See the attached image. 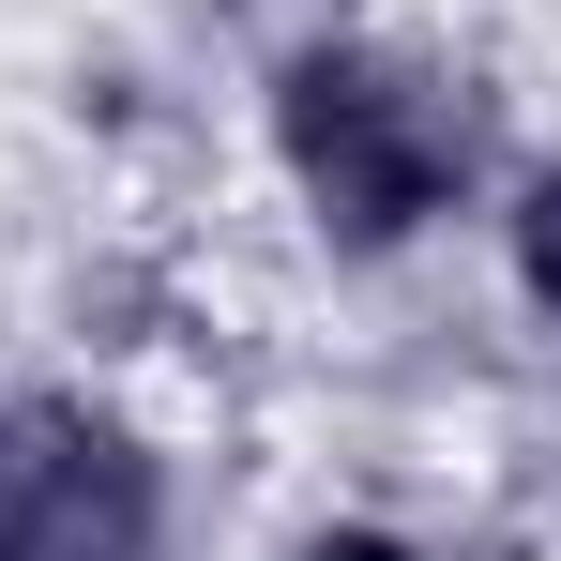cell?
Masks as SVG:
<instances>
[{"label":"cell","mask_w":561,"mask_h":561,"mask_svg":"<svg viewBox=\"0 0 561 561\" xmlns=\"http://www.w3.org/2000/svg\"><path fill=\"white\" fill-rule=\"evenodd\" d=\"M274 168H288V197L319 213V243L394 259V243H425L470 197V106H456V77H425L410 46L319 31V46L274 61Z\"/></svg>","instance_id":"cell-1"},{"label":"cell","mask_w":561,"mask_h":561,"mask_svg":"<svg viewBox=\"0 0 561 561\" xmlns=\"http://www.w3.org/2000/svg\"><path fill=\"white\" fill-rule=\"evenodd\" d=\"M168 547V470L92 394H15L0 410V561H152Z\"/></svg>","instance_id":"cell-2"},{"label":"cell","mask_w":561,"mask_h":561,"mask_svg":"<svg viewBox=\"0 0 561 561\" xmlns=\"http://www.w3.org/2000/svg\"><path fill=\"white\" fill-rule=\"evenodd\" d=\"M501 243H516V288H531V319H561V168H531V183H516Z\"/></svg>","instance_id":"cell-3"},{"label":"cell","mask_w":561,"mask_h":561,"mask_svg":"<svg viewBox=\"0 0 561 561\" xmlns=\"http://www.w3.org/2000/svg\"><path fill=\"white\" fill-rule=\"evenodd\" d=\"M304 561H425V547L379 531V516H334V531H304Z\"/></svg>","instance_id":"cell-4"}]
</instances>
